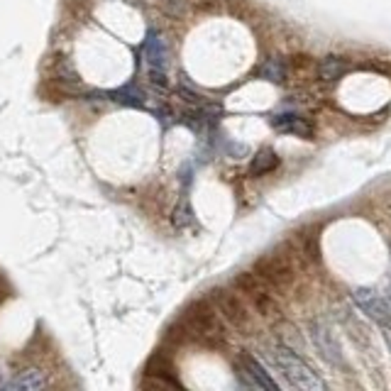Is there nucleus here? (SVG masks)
Listing matches in <instances>:
<instances>
[{"instance_id": "f257e3e1", "label": "nucleus", "mask_w": 391, "mask_h": 391, "mask_svg": "<svg viewBox=\"0 0 391 391\" xmlns=\"http://www.w3.org/2000/svg\"><path fill=\"white\" fill-rule=\"evenodd\" d=\"M179 323L186 328L188 343L201 345V348L218 350L228 345V323L218 313L213 301L205 299H193L179 311Z\"/></svg>"}, {"instance_id": "f03ea898", "label": "nucleus", "mask_w": 391, "mask_h": 391, "mask_svg": "<svg viewBox=\"0 0 391 391\" xmlns=\"http://www.w3.org/2000/svg\"><path fill=\"white\" fill-rule=\"evenodd\" d=\"M208 299L213 301V305L218 308L223 321L228 323V328H232L237 335H247L250 338V335L257 332V321H254L252 305L247 303V299L235 286H213L208 291Z\"/></svg>"}, {"instance_id": "7ed1b4c3", "label": "nucleus", "mask_w": 391, "mask_h": 391, "mask_svg": "<svg viewBox=\"0 0 391 391\" xmlns=\"http://www.w3.org/2000/svg\"><path fill=\"white\" fill-rule=\"evenodd\" d=\"M232 286L240 291L247 299V303L252 305V311L257 316L267 318V321H274L281 313V305H279V294L272 289V286L259 277L257 272H240L232 279Z\"/></svg>"}, {"instance_id": "20e7f679", "label": "nucleus", "mask_w": 391, "mask_h": 391, "mask_svg": "<svg viewBox=\"0 0 391 391\" xmlns=\"http://www.w3.org/2000/svg\"><path fill=\"white\" fill-rule=\"evenodd\" d=\"M274 362L281 370V374L286 377L291 386L301 391H325V381L313 372V367L305 362L303 357L294 352L286 345H274Z\"/></svg>"}, {"instance_id": "39448f33", "label": "nucleus", "mask_w": 391, "mask_h": 391, "mask_svg": "<svg viewBox=\"0 0 391 391\" xmlns=\"http://www.w3.org/2000/svg\"><path fill=\"white\" fill-rule=\"evenodd\" d=\"M308 338H311L313 348L318 350V354L323 357V362L335 370H348V362H345V352L343 345H340L338 335L332 332V328L325 321H318L313 318L308 323Z\"/></svg>"}, {"instance_id": "423d86ee", "label": "nucleus", "mask_w": 391, "mask_h": 391, "mask_svg": "<svg viewBox=\"0 0 391 391\" xmlns=\"http://www.w3.org/2000/svg\"><path fill=\"white\" fill-rule=\"evenodd\" d=\"M254 272H257L259 277L277 291V294L289 291L291 286H294V279H296L291 257L279 254V252H267L264 257H259L257 264H254Z\"/></svg>"}, {"instance_id": "0eeeda50", "label": "nucleus", "mask_w": 391, "mask_h": 391, "mask_svg": "<svg viewBox=\"0 0 391 391\" xmlns=\"http://www.w3.org/2000/svg\"><path fill=\"white\" fill-rule=\"evenodd\" d=\"M235 372L247 389H272V391L279 389V384L272 379V374L264 370L262 362H259L257 357H252V354H240V357H237Z\"/></svg>"}, {"instance_id": "6e6552de", "label": "nucleus", "mask_w": 391, "mask_h": 391, "mask_svg": "<svg viewBox=\"0 0 391 391\" xmlns=\"http://www.w3.org/2000/svg\"><path fill=\"white\" fill-rule=\"evenodd\" d=\"M145 384L152 386H181V379L177 377V365H174L169 354L157 350L145 365Z\"/></svg>"}, {"instance_id": "1a4fd4ad", "label": "nucleus", "mask_w": 391, "mask_h": 391, "mask_svg": "<svg viewBox=\"0 0 391 391\" xmlns=\"http://www.w3.org/2000/svg\"><path fill=\"white\" fill-rule=\"evenodd\" d=\"M142 54H145L147 66H150V76H154L152 81L157 83H164V69L166 61H169V49H166V42L157 30H150L145 37V44H142Z\"/></svg>"}, {"instance_id": "9d476101", "label": "nucleus", "mask_w": 391, "mask_h": 391, "mask_svg": "<svg viewBox=\"0 0 391 391\" xmlns=\"http://www.w3.org/2000/svg\"><path fill=\"white\" fill-rule=\"evenodd\" d=\"M47 386V374L42 370H20L15 372V377L8 381H3V389L10 391H34Z\"/></svg>"}, {"instance_id": "9b49d317", "label": "nucleus", "mask_w": 391, "mask_h": 391, "mask_svg": "<svg viewBox=\"0 0 391 391\" xmlns=\"http://www.w3.org/2000/svg\"><path fill=\"white\" fill-rule=\"evenodd\" d=\"M272 125L279 130V132L286 134H296V137H313V125L305 123V118H299V115H277L272 120Z\"/></svg>"}, {"instance_id": "f8f14e48", "label": "nucleus", "mask_w": 391, "mask_h": 391, "mask_svg": "<svg viewBox=\"0 0 391 391\" xmlns=\"http://www.w3.org/2000/svg\"><path fill=\"white\" fill-rule=\"evenodd\" d=\"M277 166H279L277 152L264 147V150H259L257 154L252 157V161H250V177H267Z\"/></svg>"}, {"instance_id": "ddd939ff", "label": "nucleus", "mask_w": 391, "mask_h": 391, "mask_svg": "<svg viewBox=\"0 0 391 391\" xmlns=\"http://www.w3.org/2000/svg\"><path fill=\"white\" fill-rule=\"evenodd\" d=\"M106 96L113 98L115 103H120V106H125V108H139L142 103H145V93L139 91L134 83H128V86H123V88H115V91H108Z\"/></svg>"}, {"instance_id": "4468645a", "label": "nucleus", "mask_w": 391, "mask_h": 391, "mask_svg": "<svg viewBox=\"0 0 391 391\" xmlns=\"http://www.w3.org/2000/svg\"><path fill=\"white\" fill-rule=\"evenodd\" d=\"M343 71H345V64H343V61H338V59H325L321 64V76H323V79H328V81H335L340 74H343Z\"/></svg>"}]
</instances>
